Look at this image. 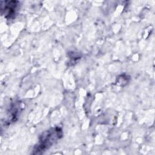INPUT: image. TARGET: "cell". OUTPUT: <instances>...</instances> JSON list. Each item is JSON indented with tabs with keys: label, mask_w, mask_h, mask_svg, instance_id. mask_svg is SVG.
<instances>
[{
	"label": "cell",
	"mask_w": 155,
	"mask_h": 155,
	"mask_svg": "<svg viewBox=\"0 0 155 155\" xmlns=\"http://www.w3.org/2000/svg\"><path fill=\"white\" fill-rule=\"evenodd\" d=\"M62 136V131L60 128L56 127L47 130L40 136L39 141L35 151L39 153L40 151H44L50 148Z\"/></svg>",
	"instance_id": "6da1fadb"
},
{
	"label": "cell",
	"mask_w": 155,
	"mask_h": 155,
	"mask_svg": "<svg viewBox=\"0 0 155 155\" xmlns=\"http://www.w3.org/2000/svg\"><path fill=\"white\" fill-rule=\"evenodd\" d=\"M18 1H5L4 2V7H2V10H4L5 16L11 18L14 14H15L17 7Z\"/></svg>",
	"instance_id": "7a4b0ae2"
}]
</instances>
